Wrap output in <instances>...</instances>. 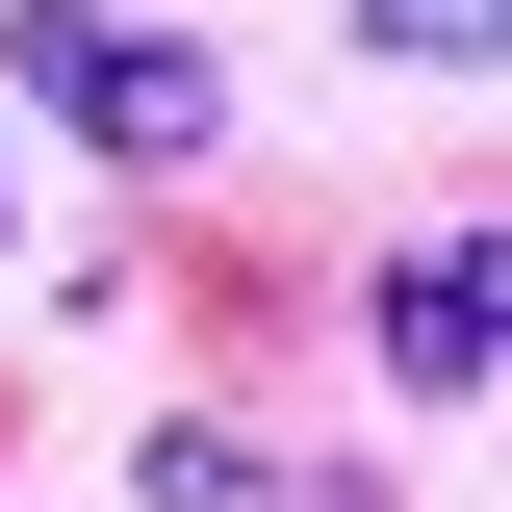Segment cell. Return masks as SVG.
Instances as JSON below:
<instances>
[{
  "label": "cell",
  "mask_w": 512,
  "mask_h": 512,
  "mask_svg": "<svg viewBox=\"0 0 512 512\" xmlns=\"http://www.w3.org/2000/svg\"><path fill=\"white\" fill-rule=\"evenodd\" d=\"M0 77L77 128V154H128V180H180V154H231V77L180 52V26H103V0H0Z\"/></svg>",
  "instance_id": "obj_1"
},
{
  "label": "cell",
  "mask_w": 512,
  "mask_h": 512,
  "mask_svg": "<svg viewBox=\"0 0 512 512\" xmlns=\"http://www.w3.org/2000/svg\"><path fill=\"white\" fill-rule=\"evenodd\" d=\"M359 52H410V77H487V52H512V0H359Z\"/></svg>",
  "instance_id": "obj_3"
},
{
  "label": "cell",
  "mask_w": 512,
  "mask_h": 512,
  "mask_svg": "<svg viewBox=\"0 0 512 512\" xmlns=\"http://www.w3.org/2000/svg\"><path fill=\"white\" fill-rule=\"evenodd\" d=\"M384 384L410 410H487L512 384V231H410L384 256Z\"/></svg>",
  "instance_id": "obj_2"
}]
</instances>
